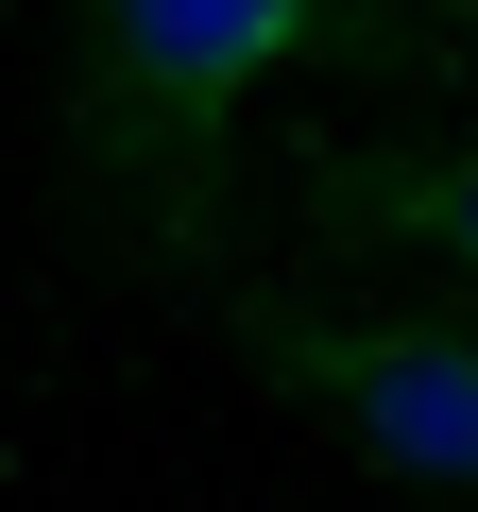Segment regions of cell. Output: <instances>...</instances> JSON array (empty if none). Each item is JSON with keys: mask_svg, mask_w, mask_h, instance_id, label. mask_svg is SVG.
Returning <instances> with one entry per match:
<instances>
[{"mask_svg": "<svg viewBox=\"0 0 478 512\" xmlns=\"http://www.w3.org/2000/svg\"><path fill=\"white\" fill-rule=\"evenodd\" d=\"M478 0H52V188L69 239L137 291H188L239 222V137L274 86L444 103Z\"/></svg>", "mask_w": 478, "mask_h": 512, "instance_id": "6da1fadb", "label": "cell"}, {"mask_svg": "<svg viewBox=\"0 0 478 512\" xmlns=\"http://www.w3.org/2000/svg\"><path fill=\"white\" fill-rule=\"evenodd\" d=\"M188 325L274 410H308L359 478H393L427 512H478V308H359V291H308V274L222 239L188 274Z\"/></svg>", "mask_w": 478, "mask_h": 512, "instance_id": "7a4b0ae2", "label": "cell"}, {"mask_svg": "<svg viewBox=\"0 0 478 512\" xmlns=\"http://www.w3.org/2000/svg\"><path fill=\"white\" fill-rule=\"evenodd\" d=\"M274 222H291V256H427L478 291V120L410 103L376 137H308L274 171Z\"/></svg>", "mask_w": 478, "mask_h": 512, "instance_id": "3957f363", "label": "cell"}]
</instances>
